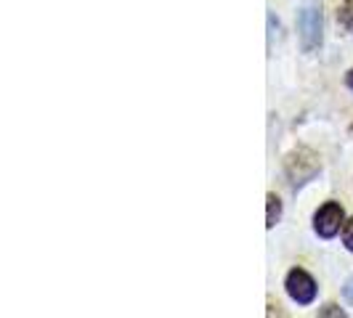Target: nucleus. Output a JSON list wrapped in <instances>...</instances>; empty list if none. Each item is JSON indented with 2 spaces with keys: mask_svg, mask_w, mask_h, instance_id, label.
<instances>
[{
  "mask_svg": "<svg viewBox=\"0 0 353 318\" xmlns=\"http://www.w3.org/2000/svg\"><path fill=\"white\" fill-rule=\"evenodd\" d=\"M321 32H324L321 0H303L301 11H298V35H301L303 51H319L321 48Z\"/></svg>",
  "mask_w": 353,
  "mask_h": 318,
  "instance_id": "nucleus-1",
  "label": "nucleus"
},
{
  "mask_svg": "<svg viewBox=\"0 0 353 318\" xmlns=\"http://www.w3.org/2000/svg\"><path fill=\"white\" fill-rule=\"evenodd\" d=\"M319 170H321L319 154L316 151H311V149H305V146L292 149V151L287 154V159H284V176H287V180H290L292 189L305 186L311 178L316 176Z\"/></svg>",
  "mask_w": 353,
  "mask_h": 318,
  "instance_id": "nucleus-2",
  "label": "nucleus"
},
{
  "mask_svg": "<svg viewBox=\"0 0 353 318\" xmlns=\"http://www.w3.org/2000/svg\"><path fill=\"white\" fill-rule=\"evenodd\" d=\"M284 289H287V295L298 302V305H311V302L316 300V282L303 268H292L287 273Z\"/></svg>",
  "mask_w": 353,
  "mask_h": 318,
  "instance_id": "nucleus-3",
  "label": "nucleus"
},
{
  "mask_svg": "<svg viewBox=\"0 0 353 318\" xmlns=\"http://www.w3.org/2000/svg\"><path fill=\"white\" fill-rule=\"evenodd\" d=\"M343 226H345V212H343V207L337 202L321 204L316 215H314V231L321 239H332Z\"/></svg>",
  "mask_w": 353,
  "mask_h": 318,
  "instance_id": "nucleus-4",
  "label": "nucleus"
},
{
  "mask_svg": "<svg viewBox=\"0 0 353 318\" xmlns=\"http://www.w3.org/2000/svg\"><path fill=\"white\" fill-rule=\"evenodd\" d=\"M265 202H268V212H265V229H274V226L279 223V218H282V202H279V196H276V194H268V196H265Z\"/></svg>",
  "mask_w": 353,
  "mask_h": 318,
  "instance_id": "nucleus-5",
  "label": "nucleus"
},
{
  "mask_svg": "<svg viewBox=\"0 0 353 318\" xmlns=\"http://www.w3.org/2000/svg\"><path fill=\"white\" fill-rule=\"evenodd\" d=\"M337 21H340L345 30L353 32V0H343V6H340V11H337Z\"/></svg>",
  "mask_w": 353,
  "mask_h": 318,
  "instance_id": "nucleus-6",
  "label": "nucleus"
},
{
  "mask_svg": "<svg viewBox=\"0 0 353 318\" xmlns=\"http://www.w3.org/2000/svg\"><path fill=\"white\" fill-rule=\"evenodd\" d=\"M343 244L353 252V218L345 223V226H343Z\"/></svg>",
  "mask_w": 353,
  "mask_h": 318,
  "instance_id": "nucleus-7",
  "label": "nucleus"
},
{
  "mask_svg": "<svg viewBox=\"0 0 353 318\" xmlns=\"http://www.w3.org/2000/svg\"><path fill=\"white\" fill-rule=\"evenodd\" d=\"M319 316H340L343 318L345 313H343L337 305H327V308H321V310H319Z\"/></svg>",
  "mask_w": 353,
  "mask_h": 318,
  "instance_id": "nucleus-8",
  "label": "nucleus"
},
{
  "mask_svg": "<svg viewBox=\"0 0 353 318\" xmlns=\"http://www.w3.org/2000/svg\"><path fill=\"white\" fill-rule=\"evenodd\" d=\"M343 295H345V300H348L353 305V279L348 284H345V286H343Z\"/></svg>",
  "mask_w": 353,
  "mask_h": 318,
  "instance_id": "nucleus-9",
  "label": "nucleus"
},
{
  "mask_svg": "<svg viewBox=\"0 0 353 318\" xmlns=\"http://www.w3.org/2000/svg\"><path fill=\"white\" fill-rule=\"evenodd\" d=\"M345 83H348V88L353 90V70L348 72V74H345Z\"/></svg>",
  "mask_w": 353,
  "mask_h": 318,
  "instance_id": "nucleus-10",
  "label": "nucleus"
},
{
  "mask_svg": "<svg viewBox=\"0 0 353 318\" xmlns=\"http://www.w3.org/2000/svg\"><path fill=\"white\" fill-rule=\"evenodd\" d=\"M351 136H353V125H351Z\"/></svg>",
  "mask_w": 353,
  "mask_h": 318,
  "instance_id": "nucleus-11",
  "label": "nucleus"
}]
</instances>
